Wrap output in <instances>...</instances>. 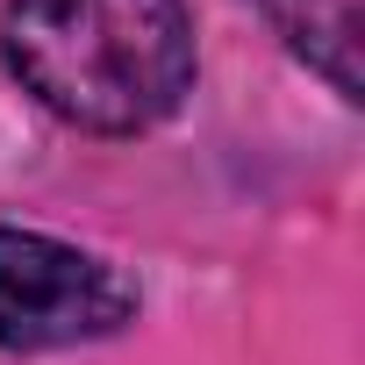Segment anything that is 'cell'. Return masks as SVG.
<instances>
[{
  "mask_svg": "<svg viewBox=\"0 0 365 365\" xmlns=\"http://www.w3.org/2000/svg\"><path fill=\"white\" fill-rule=\"evenodd\" d=\"M0 51L22 93L93 136H136L194 93V22L179 0H8Z\"/></svg>",
  "mask_w": 365,
  "mask_h": 365,
  "instance_id": "1",
  "label": "cell"
},
{
  "mask_svg": "<svg viewBox=\"0 0 365 365\" xmlns=\"http://www.w3.org/2000/svg\"><path fill=\"white\" fill-rule=\"evenodd\" d=\"M136 315V287L43 230H0V351H65L115 336Z\"/></svg>",
  "mask_w": 365,
  "mask_h": 365,
  "instance_id": "2",
  "label": "cell"
},
{
  "mask_svg": "<svg viewBox=\"0 0 365 365\" xmlns=\"http://www.w3.org/2000/svg\"><path fill=\"white\" fill-rule=\"evenodd\" d=\"M258 8H265V22L287 36V51H294L308 72L329 79V93H344V101L365 93V72H358V43H365L358 0H258Z\"/></svg>",
  "mask_w": 365,
  "mask_h": 365,
  "instance_id": "3",
  "label": "cell"
}]
</instances>
